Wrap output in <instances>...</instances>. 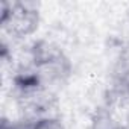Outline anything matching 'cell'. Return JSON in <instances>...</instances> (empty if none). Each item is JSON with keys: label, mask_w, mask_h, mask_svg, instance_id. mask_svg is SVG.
I'll use <instances>...</instances> for the list:
<instances>
[{"label": "cell", "mask_w": 129, "mask_h": 129, "mask_svg": "<svg viewBox=\"0 0 129 129\" xmlns=\"http://www.w3.org/2000/svg\"><path fill=\"white\" fill-rule=\"evenodd\" d=\"M40 14L38 5L32 2H15L2 3V17L0 23L14 37L21 38L35 32L38 27Z\"/></svg>", "instance_id": "obj_1"}, {"label": "cell", "mask_w": 129, "mask_h": 129, "mask_svg": "<svg viewBox=\"0 0 129 129\" xmlns=\"http://www.w3.org/2000/svg\"><path fill=\"white\" fill-rule=\"evenodd\" d=\"M91 129H123L120 123L106 111H100L93 118Z\"/></svg>", "instance_id": "obj_2"}, {"label": "cell", "mask_w": 129, "mask_h": 129, "mask_svg": "<svg viewBox=\"0 0 129 129\" xmlns=\"http://www.w3.org/2000/svg\"><path fill=\"white\" fill-rule=\"evenodd\" d=\"M34 129H67V127L56 117H40L37 118Z\"/></svg>", "instance_id": "obj_3"}]
</instances>
